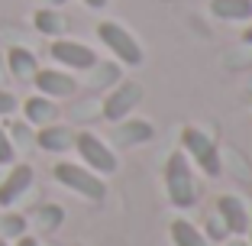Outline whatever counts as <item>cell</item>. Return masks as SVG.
<instances>
[{
    "instance_id": "cell-19",
    "label": "cell",
    "mask_w": 252,
    "mask_h": 246,
    "mask_svg": "<svg viewBox=\"0 0 252 246\" xmlns=\"http://www.w3.org/2000/svg\"><path fill=\"white\" fill-rule=\"evenodd\" d=\"M39 217H42L45 230H55V227L62 224V217H65V211H62V208H55V204H49V208H42V211H39Z\"/></svg>"
},
{
    "instance_id": "cell-12",
    "label": "cell",
    "mask_w": 252,
    "mask_h": 246,
    "mask_svg": "<svg viewBox=\"0 0 252 246\" xmlns=\"http://www.w3.org/2000/svg\"><path fill=\"white\" fill-rule=\"evenodd\" d=\"M152 136H156V130L146 120H120L113 130V142H120V146H139V142H149Z\"/></svg>"
},
{
    "instance_id": "cell-23",
    "label": "cell",
    "mask_w": 252,
    "mask_h": 246,
    "mask_svg": "<svg viewBox=\"0 0 252 246\" xmlns=\"http://www.w3.org/2000/svg\"><path fill=\"white\" fill-rule=\"evenodd\" d=\"M16 246H39V240L36 237H20V240H16Z\"/></svg>"
},
{
    "instance_id": "cell-11",
    "label": "cell",
    "mask_w": 252,
    "mask_h": 246,
    "mask_svg": "<svg viewBox=\"0 0 252 246\" xmlns=\"http://www.w3.org/2000/svg\"><path fill=\"white\" fill-rule=\"evenodd\" d=\"M23 117H26V123H32V127H49V123L59 120V107H55L52 97L36 94L23 104Z\"/></svg>"
},
{
    "instance_id": "cell-8",
    "label": "cell",
    "mask_w": 252,
    "mask_h": 246,
    "mask_svg": "<svg viewBox=\"0 0 252 246\" xmlns=\"http://www.w3.org/2000/svg\"><path fill=\"white\" fill-rule=\"evenodd\" d=\"M36 91L42 97H71L74 91H78V81H74L68 71H59V68H39L36 71Z\"/></svg>"
},
{
    "instance_id": "cell-9",
    "label": "cell",
    "mask_w": 252,
    "mask_h": 246,
    "mask_svg": "<svg viewBox=\"0 0 252 246\" xmlns=\"http://www.w3.org/2000/svg\"><path fill=\"white\" fill-rule=\"evenodd\" d=\"M217 214H220V220L226 224V230H230L233 237H246V230H249V214H246V204L239 201L236 194H220V198H217Z\"/></svg>"
},
{
    "instance_id": "cell-28",
    "label": "cell",
    "mask_w": 252,
    "mask_h": 246,
    "mask_svg": "<svg viewBox=\"0 0 252 246\" xmlns=\"http://www.w3.org/2000/svg\"><path fill=\"white\" fill-rule=\"evenodd\" d=\"M246 233H249V246H252V217H249V230H246Z\"/></svg>"
},
{
    "instance_id": "cell-7",
    "label": "cell",
    "mask_w": 252,
    "mask_h": 246,
    "mask_svg": "<svg viewBox=\"0 0 252 246\" xmlns=\"http://www.w3.org/2000/svg\"><path fill=\"white\" fill-rule=\"evenodd\" d=\"M142 94H146V91H142V84H136V81H120L117 88L104 97V120H110V123L126 120V117H129V110H133V107L142 101Z\"/></svg>"
},
{
    "instance_id": "cell-4",
    "label": "cell",
    "mask_w": 252,
    "mask_h": 246,
    "mask_svg": "<svg viewBox=\"0 0 252 246\" xmlns=\"http://www.w3.org/2000/svg\"><path fill=\"white\" fill-rule=\"evenodd\" d=\"M97 39L117 55V62H123V65H142V45L136 42L120 23L104 20L100 26H97Z\"/></svg>"
},
{
    "instance_id": "cell-20",
    "label": "cell",
    "mask_w": 252,
    "mask_h": 246,
    "mask_svg": "<svg viewBox=\"0 0 252 246\" xmlns=\"http://www.w3.org/2000/svg\"><path fill=\"white\" fill-rule=\"evenodd\" d=\"M207 240H226L230 237V230H226V224H223L220 217H210V224H207V233H204Z\"/></svg>"
},
{
    "instance_id": "cell-27",
    "label": "cell",
    "mask_w": 252,
    "mask_h": 246,
    "mask_svg": "<svg viewBox=\"0 0 252 246\" xmlns=\"http://www.w3.org/2000/svg\"><path fill=\"white\" fill-rule=\"evenodd\" d=\"M45 3H49V7H62V3H65V0H45Z\"/></svg>"
},
{
    "instance_id": "cell-13",
    "label": "cell",
    "mask_w": 252,
    "mask_h": 246,
    "mask_svg": "<svg viewBox=\"0 0 252 246\" xmlns=\"http://www.w3.org/2000/svg\"><path fill=\"white\" fill-rule=\"evenodd\" d=\"M210 13L223 23H249L252 0H210Z\"/></svg>"
},
{
    "instance_id": "cell-14",
    "label": "cell",
    "mask_w": 252,
    "mask_h": 246,
    "mask_svg": "<svg viewBox=\"0 0 252 246\" xmlns=\"http://www.w3.org/2000/svg\"><path fill=\"white\" fill-rule=\"evenodd\" d=\"M36 142H39V149H45V152H65V149L74 146V133L68 127H55V123H49V127L39 130Z\"/></svg>"
},
{
    "instance_id": "cell-17",
    "label": "cell",
    "mask_w": 252,
    "mask_h": 246,
    "mask_svg": "<svg viewBox=\"0 0 252 246\" xmlns=\"http://www.w3.org/2000/svg\"><path fill=\"white\" fill-rule=\"evenodd\" d=\"M32 23H36V30L45 33V36H62V33L68 30V20L62 13H55L52 7L45 10H36V16H32Z\"/></svg>"
},
{
    "instance_id": "cell-3",
    "label": "cell",
    "mask_w": 252,
    "mask_h": 246,
    "mask_svg": "<svg viewBox=\"0 0 252 246\" xmlns=\"http://www.w3.org/2000/svg\"><path fill=\"white\" fill-rule=\"evenodd\" d=\"M74 149H78V156H81V162H84V169H91L94 175H113V172L120 169V162H117V152L107 146L100 136H94V133H78L74 136Z\"/></svg>"
},
{
    "instance_id": "cell-18",
    "label": "cell",
    "mask_w": 252,
    "mask_h": 246,
    "mask_svg": "<svg viewBox=\"0 0 252 246\" xmlns=\"http://www.w3.org/2000/svg\"><path fill=\"white\" fill-rule=\"evenodd\" d=\"M13 159H16V146L10 140V133L0 127V165H13Z\"/></svg>"
},
{
    "instance_id": "cell-21",
    "label": "cell",
    "mask_w": 252,
    "mask_h": 246,
    "mask_svg": "<svg viewBox=\"0 0 252 246\" xmlns=\"http://www.w3.org/2000/svg\"><path fill=\"white\" fill-rule=\"evenodd\" d=\"M16 110V97L10 91H0V117H10Z\"/></svg>"
},
{
    "instance_id": "cell-16",
    "label": "cell",
    "mask_w": 252,
    "mask_h": 246,
    "mask_svg": "<svg viewBox=\"0 0 252 246\" xmlns=\"http://www.w3.org/2000/svg\"><path fill=\"white\" fill-rule=\"evenodd\" d=\"M168 233H171V243L175 246H210V240L204 237V230H197V227H194L191 220H185V217L171 220Z\"/></svg>"
},
{
    "instance_id": "cell-5",
    "label": "cell",
    "mask_w": 252,
    "mask_h": 246,
    "mask_svg": "<svg viewBox=\"0 0 252 246\" xmlns=\"http://www.w3.org/2000/svg\"><path fill=\"white\" fill-rule=\"evenodd\" d=\"M181 146H185V156H194V162L207 172L210 178L220 175V169H223L220 165V146H217L210 136H204L194 127H185L181 130Z\"/></svg>"
},
{
    "instance_id": "cell-26",
    "label": "cell",
    "mask_w": 252,
    "mask_h": 246,
    "mask_svg": "<svg viewBox=\"0 0 252 246\" xmlns=\"http://www.w3.org/2000/svg\"><path fill=\"white\" fill-rule=\"evenodd\" d=\"M226 246H249V243H246L243 237H233V240H230V243H226Z\"/></svg>"
},
{
    "instance_id": "cell-15",
    "label": "cell",
    "mask_w": 252,
    "mask_h": 246,
    "mask_svg": "<svg viewBox=\"0 0 252 246\" xmlns=\"http://www.w3.org/2000/svg\"><path fill=\"white\" fill-rule=\"evenodd\" d=\"M7 65H10V75L16 78V81H32L39 71V62L36 55L30 52V49H23V45H16V49H10L7 55Z\"/></svg>"
},
{
    "instance_id": "cell-10",
    "label": "cell",
    "mask_w": 252,
    "mask_h": 246,
    "mask_svg": "<svg viewBox=\"0 0 252 246\" xmlns=\"http://www.w3.org/2000/svg\"><path fill=\"white\" fill-rule=\"evenodd\" d=\"M30 185H32V169L26 162H23V165H13V169H10V175L0 181V208H10L13 201H20Z\"/></svg>"
},
{
    "instance_id": "cell-25",
    "label": "cell",
    "mask_w": 252,
    "mask_h": 246,
    "mask_svg": "<svg viewBox=\"0 0 252 246\" xmlns=\"http://www.w3.org/2000/svg\"><path fill=\"white\" fill-rule=\"evenodd\" d=\"M88 7H94V10H100V7H107V0H84Z\"/></svg>"
},
{
    "instance_id": "cell-1",
    "label": "cell",
    "mask_w": 252,
    "mask_h": 246,
    "mask_svg": "<svg viewBox=\"0 0 252 246\" xmlns=\"http://www.w3.org/2000/svg\"><path fill=\"white\" fill-rule=\"evenodd\" d=\"M165 191H168V201L181 211L194 208V201H197V185H194V172L185 149L171 152L165 162Z\"/></svg>"
},
{
    "instance_id": "cell-6",
    "label": "cell",
    "mask_w": 252,
    "mask_h": 246,
    "mask_svg": "<svg viewBox=\"0 0 252 246\" xmlns=\"http://www.w3.org/2000/svg\"><path fill=\"white\" fill-rule=\"evenodd\" d=\"M49 52H52V59L59 62V65L71 68V71H91V68L100 65L94 49L84 45V42H74V39H55V42L49 45Z\"/></svg>"
},
{
    "instance_id": "cell-2",
    "label": "cell",
    "mask_w": 252,
    "mask_h": 246,
    "mask_svg": "<svg viewBox=\"0 0 252 246\" xmlns=\"http://www.w3.org/2000/svg\"><path fill=\"white\" fill-rule=\"evenodd\" d=\"M55 181H62L65 188H71L74 194H81V198H88V201H104L107 194V185L100 175H94L91 169H84V165H74V162H59L52 169Z\"/></svg>"
},
{
    "instance_id": "cell-24",
    "label": "cell",
    "mask_w": 252,
    "mask_h": 246,
    "mask_svg": "<svg viewBox=\"0 0 252 246\" xmlns=\"http://www.w3.org/2000/svg\"><path fill=\"white\" fill-rule=\"evenodd\" d=\"M243 42H246V45H252V20H249V26L243 30Z\"/></svg>"
},
{
    "instance_id": "cell-22",
    "label": "cell",
    "mask_w": 252,
    "mask_h": 246,
    "mask_svg": "<svg viewBox=\"0 0 252 246\" xmlns=\"http://www.w3.org/2000/svg\"><path fill=\"white\" fill-rule=\"evenodd\" d=\"M7 230L10 233H20L23 230V217H7Z\"/></svg>"
},
{
    "instance_id": "cell-29",
    "label": "cell",
    "mask_w": 252,
    "mask_h": 246,
    "mask_svg": "<svg viewBox=\"0 0 252 246\" xmlns=\"http://www.w3.org/2000/svg\"><path fill=\"white\" fill-rule=\"evenodd\" d=\"M0 246H7V240H3V237H0Z\"/></svg>"
}]
</instances>
